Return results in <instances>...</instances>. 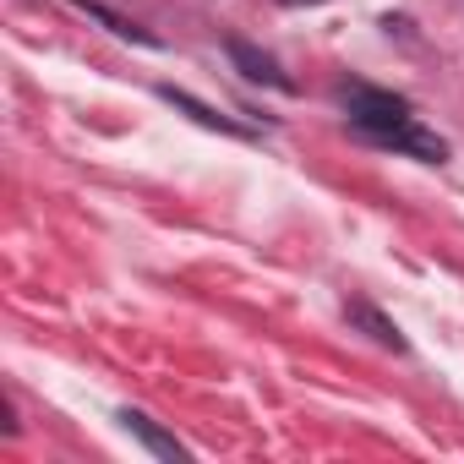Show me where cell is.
I'll return each instance as SVG.
<instances>
[{
	"label": "cell",
	"instance_id": "6da1fadb",
	"mask_svg": "<svg viewBox=\"0 0 464 464\" xmlns=\"http://www.w3.org/2000/svg\"><path fill=\"white\" fill-rule=\"evenodd\" d=\"M344 110H350V121H355L361 131H372V137H388L393 126L415 121L410 104H404L399 93H382V88H350V93H344Z\"/></svg>",
	"mask_w": 464,
	"mask_h": 464
},
{
	"label": "cell",
	"instance_id": "7a4b0ae2",
	"mask_svg": "<svg viewBox=\"0 0 464 464\" xmlns=\"http://www.w3.org/2000/svg\"><path fill=\"white\" fill-rule=\"evenodd\" d=\"M229 61H236L252 82H268V88H285V93L295 88V82L279 72V61H274V55H263V50H257V44H246V39H229Z\"/></svg>",
	"mask_w": 464,
	"mask_h": 464
},
{
	"label": "cell",
	"instance_id": "3957f363",
	"mask_svg": "<svg viewBox=\"0 0 464 464\" xmlns=\"http://www.w3.org/2000/svg\"><path fill=\"white\" fill-rule=\"evenodd\" d=\"M121 426H126V431H137V437H142V442H148V448H153L159 459H186V448H180L175 437H164V431H159V426H153L148 415H137V410H126V415H121Z\"/></svg>",
	"mask_w": 464,
	"mask_h": 464
},
{
	"label": "cell",
	"instance_id": "277c9868",
	"mask_svg": "<svg viewBox=\"0 0 464 464\" xmlns=\"http://www.w3.org/2000/svg\"><path fill=\"white\" fill-rule=\"evenodd\" d=\"M164 99H169L175 110H186V115H191L197 126H208V131H236V126H229V121H224V115H213L208 104H197L191 93H175V88H164Z\"/></svg>",
	"mask_w": 464,
	"mask_h": 464
},
{
	"label": "cell",
	"instance_id": "5b68a950",
	"mask_svg": "<svg viewBox=\"0 0 464 464\" xmlns=\"http://www.w3.org/2000/svg\"><path fill=\"white\" fill-rule=\"evenodd\" d=\"M350 323H361V328H372V339H377V344H388V350H404V339H399V328H393L388 317H377L372 306H350Z\"/></svg>",
	"mask_w": 464,
	"mask_h": 464
},
{
	"label": "cell",
	"instance_id": "8992f818",
	"mask_svg": "<svg viewBox=\"0 0 464 464\" xmlns=\"http://www.w3.org/2000/svg\"><path fill=\"white\" fill-rule=\"evenodd\" d=\"M285 6H317V0H285Z\"/></svg>",
	"mask_w": 464,
	"mask_h": 464
}]
</instances>
